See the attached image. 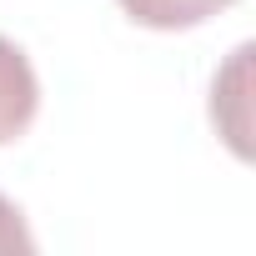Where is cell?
Segmentation results:
<instances>
[{
	"mask_svg": "<svg viewBox=\"0 0 256 256\" xmlns=\"http://www.w3.org/2000/svg\"><path fill=\"white\" fill-rule=\"evenodd\" d=\"M40 116V76L30 66V56L0 36V146L20 141Z\"/></svg>",
	"mask_w": 256,
	"mask_h": 256,
	"instance_id": "cell-1",
	"label": "cell"
},
{
	"mask_svg": "<svg viewBox=\"0 0 256 256\" xmlns=\"http://www.w3.org/2000/svg\"><path fill=\"white\" fill-rule=\"evenodd\" d=\"M246 60H251V46H236L226 70L211 86V120L221 126L236 156H246Z\"/></svg>",
	"mask_w": 256,
	"mask_h": 256,
	"instance_id": "cell-2",
	"label": "cell"
},
{
	"mask_svg": "<svg viewBox=\"0 0 256 256\" xmlns=\"http://www.w3.org/2000/svg\"><path fill=\"white\" fill-rule=\"evenodd\" d=\"M10 251L30 256V251H36V236H30V226H26V211H20L10 196H0V256H10Z\"/></svg>",
	"mask_w": 256,
	"mask_h": 256,
	"instance_id": "cell-4",
	"label": "cell"
},
{
	"mask_svg": "<svg viewBox=\"0 0 256 256\" xmlns=\"http://www.w3.org/2000/svg\"><path fill=\"white\" fill-rule=\"evenodd\" d=\"M116 6L146 30H191L221 16L226 6H236V0H116Z\"/></svg>",
	"mask_w": 256,
	"mask_h": 256,
	"instance_id": "cell-3",
	"label": "cell"
}]
</instances>
